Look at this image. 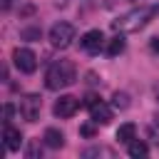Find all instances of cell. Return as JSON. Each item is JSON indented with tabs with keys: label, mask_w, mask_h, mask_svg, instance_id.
I'll list each match as a JSON object with an SVG mask.
<instances>
[{
	"label": "cell",
	"mask_w": 159,
	"mask_h": 159,
	"mask_svg": "<svg viewBox=\"0 0 159 159\" xmlns=\"http://www.w3.org/2000/svg\"><path fill=\"white\" fill-rule=\"evenodd\" d=\"M157 15H159V5H157V2H154V5H139V7L119 15L117 20H112V27H114L117 32H137V30H142L144 25H149Z\"/></svg>",
	"instance_id": "cell-1"
},
{
	"label": "cell",
	"mask_w": 159,
	"mask_h": 159,
	"mask_svg": "<svg viewBox=\"0 0 159 159\" xmlns=\"http://www.w3.org/2000/svg\"><path fill=\"white\" fill-rule=\"evenodd\" d=\"M75 80H77V70H75V62H70V60L52 62L47 75H45L47 89H65V87L75 84Z\"/></svg>",
	"instance_id": "cell-2"
},
{
	"label": "cell",
	"mask_w": 159,
	"mask_h": 159,
	"mask_svg": "<svg viewBox=\"0 0 159 159\" xmlns=\"http://www.w3.org/2000/svg\"><path fill=\"white\" fill-rule=\"evenodd\" d=\"M72 40H75V25H70V22H57V25H52V30H50V42H52V47L67 50V47L72 45Z\"/></svg>",
	"instance_id": "cell-3"
},
{
	"label": "cell",
	"mask_w": 159,
	"mask_h": 159,
	"mask_svg": "<svg viewBox=\"0 0 159 159\" xmlns=\"http://www.w3.org/2000/svg\"><path fill=\"white\" fill-rule=\"evenodd\" d=\"M12 62H15V67H17L20 72H25V75H32V72L37 70V55H35L32 50H27V47H17V50L12 52Z\"/></svg>",
	"instance_id": "cell-4"
},
{
	"label": "cell",
	"mask_w": 159,
	"mask_h": 159,
	"mask_svg": "<svg viewBox=\"0 0 159 159\" xmlns=\"http://www.w3.org/2000/svg\"><path fill=\"white\" fill-rule=\"evenodd\" d=\"M40 109H42L40 94H25V97L20 99V114H22V119L37 122V119H40Z\"/></svg>",
	"instance_id": "cell-5"
},
{
	"label": "cell",
	"mask_w": 159,
	"mask_h": 159,
	"mask_svg": "<svg viewBox=\"0 0 159 159\" xmlns=\"http://www.w3.org/2000/svg\"><path fill=\"white\" fill-rule=\"evenodd\" d=\"M77 109H80V99H77V97H72V94H62V97L55 102V107H52V112H55L57 117H62V119L72 117Z\"/></svg>",
	"instance_id": "cell-6"
},
{
	"label": "cell",
	"mask_w": 159,
	"mask_h": 159,
	"mask_svg": "<svg viewBox=\"0 0 159 159\" xmlns=\"http://www.w3.org/2000/svg\"><path fill=\"white\" fill-rule=\"evenodd\" d=\"M80 45H82V50L89 52V55L99 52L102 45H104V35H102V30H89V32H84L82 40H80Z\"/></svg>",
	"instance_id": "cell-7"
},
{
	"label": "cell",
	"mask_w": 159,
	"mask_h": 159,
	"mask_svg": "<svg viewBox=\"0 0 159 159\" xmlns=\"http://www.w3.org/2000/svg\"><path fill=\"white\" fill-rule=\"evenodd\" d=\"M89 114H92V122H94V124H109V122H112V107L104 104L102 99H99L94 107H89Z\"/></svg>",
	"instance_id": "cell-8"
},
{
	"label": "cell",
	"mask_w": 159,
	"mask_h": 159,
	"mask_svg": "<svg viewBox=\"0 0 159 159\" xmlns=\"http://www.w3.org/2000/svg\"><path fill=\"white\" fill-rule=\"evenodd\" d=\"M2 139H5V147H7L10 152L20 149V144H22V134H20V129H15V127H10V124H5V129H2Z\"/></svg>",
	"instance_id": "cell-9"
},
{
	"label": "cell",
	"mask_w": 159,
	"mask_h": 159,
	"mask_svg": "<svg viewBox=\"0 0 159 159\" xmlns=\"http://www.w3.org/2000/svg\"><path fill=\"white\" fill-rule=\"evenodd\" d=\"M42 142H45L50 149H60V147L65 144V134H62L60 129L50 127V129H45V137H42Z\"/></svg>",
	"instance_id": "cell-10"
},
{
	"label": "cell",
	"mask_w": 159,
	"mask_h": 159,
	"mask_svg": "<svg viewBox=\"0 0 159 159\" xmlns=\"http://www.w3.org/2000/svg\"><path fill=\"white\" fill-rule=\"evenodd\" d=\"M134 134H137V127H134L132 122H127V124H122V127L117 129V139L124 142V144H129V142L134 139Z\"/></svg>",
	"instance_id": "cell-11"
},
{
	"label": "cell",
	"mask_w": 159,
	"mask_h": 159,
	"mask_svg": "<svg viewBox=\"0 0 159 159\" xmlns=\"http://www.w3.org/2000/svg\"><path fill=\"white\" fill-rule=\"evenodd\" d=\"M127 152H129V157H134V159H137V157H147V154H149V147H147L144 142H139V139H132Z\"/></svg>",
	"instance_id": "cell-12"
},
{
	"label": "cell",
	"mask_w": 159,
	"mask_h": 159,
	"mask_svg": "<svg viewBox=\"0 0 159 159\" xmlns=\"http://www.w3.org/2000/svg\"><path fill=\"white\" fill-rule=\"evenodd\" d=\"M122 50H124V37H122V35L112 37V40H109V45H107V55H109V57H117Z\"/></svg>",
	"instance_id": "cell-13"
},
{
	"label": "cell",
	"mask_w": 159,
	"mask_h": 159,
	"mask_svg": "<svg viewBox=\"0 0 159 159\" xmlns=\"http://www.w3.org/2000/svg\"><path fill=\"white\" fill-rule=\"evenodd\" d=\"M112 104H114L117 109H127V107H129V94H127V92H114Z\"/></svg>",
	"instance_id": "cell-14"
},
{
	"label": "cell",
	"mask_w": 159,
	"mask_h": 159,
	"mask_svg": "<svg viewBox=\"0 0 159 159\" xmlns=\"http://www.w3.org/2000/svg\"><path fill=\"white\" fill-rule=\"evenodd\" d=\"M102 154H107V157H112V152L109 149H104V147H92V149H87L82 157H102Z\"/></svg>",
	"instance_id": "cell-15"
},
{
	"label": "cell",
	"mask_w": 159,
	"mask_h": 159,
	"mask_svg": "<svg viewBox=\"0 0 159 159\" xmlns=\"http://www.w3.org/2000/svg\"><path fill=\"white\" fill-rule=\"evenodd\" d=\"M27 157H30V159H37V157H42V147H40V142H32V144L27 147Z\"/></svg>",
	"instance_id": "cell-16"
},
{
	"label": "cell",
	"mask_w": 159,
	"mask_h": 159,
	"mask_svg": "<svg viewBox=\"0 0 159 159\" xmlns=\"http://www.w3.org/2000/svg\"><path fill=\"white\" fill-rule=\"evenodd\" d=\"M80 134L87 137V139H92V137H94V124H82V127H80Z\"/></svg>",
	"instance_id": "cell-17"
},
{
	"label": "cell",
	"mask_w": 159,
	"mask_h": 159,
	"mask_svg": "<svg viewBox=\"0 0 159 159\" xmlns=\"http://www.w3.org/2000/svg\"><path fill=\"white\" fill-rule=\"evenodd\" d=\"M97 102H99V97H97V94H92V92H89V94L84 97V104H87V107H94Z\"/></svg>",
	"instance_id": "cell-18"
},
{
	"label": "cell",
	"mask_w": 159,
	"mask_h": 159,
	"mask_svg": "<svg viewBox=\"0 0 159 159\" xmlns=\"http://www.w3.org/2000/svg\"><path fill=\"white\" fill-rule=\"evenodd\" d=\"M2 117H5V124H10V117H12V104H5V107H2Z\"/></svg>",
	"instance_id": "cell-19"
},
{
	"label": "cell",
	"mask_w": 159,
	"mask_h": 159,
	"mask_svg": "<svg viewBox=\"0 0 159 159\" xmlns=\"http://www.w3.org/2000/svg\"><path fill=\"white\" fill-rule=\"evenodd\" d=\"M22 37H27V40H30V37H40V30H37V27H32V30H22Z\"/></svg>",
	"instance_id": "cell-20"
},
{
	"label": "cell",
	"mask_w": 159,
	"mask_h": 159,
	"mask_svg": "<svg viewBox=\"0 0 159 159\" xmlns=\"http://www.w3.org/2000/svg\"><path fill=\"white\" fill-rule=\"evenodd\" d=\"M152 50L159 55V37H154V40H152Z\"/></svg>",
	"instance_id": "cell-21"
},
{
	"label": "cell",
	"mask_w": 159,
	"mask_h": 159,
	"mask_svg": "<svg viewBox=\"0 0 159 159\" xmlns=\"http://www.w3.org/2000/svg\"><path fill=\"white\" fill-rule=\"evenodd\" d=\"M5 2H12V0H5Z\"/></svg>",
	"instance_id": "cell-22"
}]
</instances>
